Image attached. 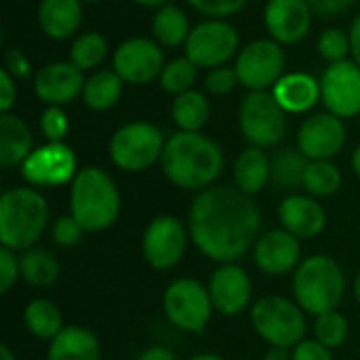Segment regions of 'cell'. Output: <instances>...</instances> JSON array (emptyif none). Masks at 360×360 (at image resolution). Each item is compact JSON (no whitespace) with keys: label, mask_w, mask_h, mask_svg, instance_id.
<instances>
[{"label":"cell","mask_w":360,"mask_h":360,"mask_svg":"<svg viewBox=\"0 0 360 360\" xmlns=\"http://www.w3.org/2000/svg\"><path fill=\"white\" fill-rule=\"evenodd\" d=\"M240 51L236 27L226 19H205L194 25L186 40V57L200 70L228 65Z\"/></svg>","instance_id":"30bf717a"},{"label":"cell","mask_w":360,"mask_h":360,"mask_svg":"<svg viewBox=\"0 0 360 360\" xmlns=\"http://www.w3.org/2000/svg\"><path fill=\"white\" fill-rule=\"evenodd\" d=\"M262 211L253 196L230 186H211L190 205L188 232L194 247L217 264H236L259 240Z\"/></svg>","instance_id":"6da1fadb"},{"label":"cell","mask_w":360,"mask_h":360,"mask_svg":"<svg viewBox=\"0 0 360 360\" xmlns=\"http://www.w3.org/2000/svg\"><path fill=\"white\" fill-rule=\"evenodd\" d=\"M84 72L72 61H53L34 74V93L46 105H68L82 97Z\"/></svg>","instance_id":"e0dca14e"},{"label":"cell","mask_w":360,"mask_h":360,"mask_svg":"<svg viewBox=\"0 0 360 360\" xmlns=\"http://www.w3.org/2000/svg\"><path fill=\"white\" fill-rule=\"evenodd\" d=\"M194 11L207 15L209 19H228L240 13L249 0H186Z\"/></svg>","instance_id":"f35d334b"},{"label":"cell","mask_w":360,"mask_h":360,"mask_svg":"<svg viewBox=\"0 0 360 360\" xmlns=\"http://www.w3.org/2000/svg\"><path fill=\"white\" fill-rule=\"evenodd\" d=\"M38 25L51 40H68L78 34L82 25L80 0H40Z\"/></svg>","instance_id":"603a6c76"},{"label":"cell","mask_w":360,"mask_h":360,"mask_svg":"<svg viewBox=\"0 0 360 360\" xmlns=\"http://www.w3.org/2000/svg\"><path fill=\"white\" fill-rule=\"evenodd\" d=\"M34 152V137L25 120L15 114H0V167H21Z\"/></svg>","instance_id":"d4e9b609"},{"label":"cell","mask_w":360,"mask_h":360,"mask_svg":"<svg viewBox=\"0 0 360 360\" xmlns=\"http://www.w3.org/2000/svg\"><path fill=\"white\" fill-rule=\"evenodd\" d=\"M316 51L329 63L346 61L350 55V34L340 27H327L316 38Z\"/></svg>","instance_id":"8d00e7d4"},{"label":"cell","mask_w":360,"mask_h":360,"mask_svg":"<svg viewBox=\"0 0 360 360\" xmlns=\"http://www.w3.org/2000/svg\"><path fill=\"white\" fill-rule=\"evenodd\" d=\"M308 162L310 160L300 150H293V148L281 150L272 158V175H270V179L281 190H295V188L304 186V175H306Z\"/></svg>","instance_id":"1f68e13d"},{"label":"cell","mask_w":360,"mask_h":360,"mask_svg":"<svg viewBox=\"0 0 360 360\" xmlns=\"http://www.w3.org/2000/svg\"><path fill=\"white\" fill-rule=\"evenodd\" d=\"M17 103V80L2 68L0 70V112L8 114Z\"/></svg>","instance_id":"bcb514c9"},{"label":"cell","mask_w":360,"mask_h":360,"mask_svg":"<svg viewBox=\"0 0 360 360\" xmlns=\"http://www.w3.org/2000/svg\"><path fill=\"white\" fill-rule=\"evenodd\" d=\"M137 360H177V356L169 348L154 346V348H148L146 352H141Z\"/></svg>","instance_id":"c3c4849f"},{"label":"cell","mask_w":360,"mask_h":360,"mask_svg":"<svg viewBox=\"0 0 360 360\" xmlns=\"http://www.w3.org/2000/svg\"><path fill=\"white\" fill-rule=\"evenodd\" d=\"M76 167V154L68 143L46 141L23 160L21 175L32 188H57L74 181Z\"/></svg>","instance_id":"5bb4252c"},{"label":"cell","mask_w":360,"mask_h":360,"mask_svg":"<svg viewBox=\"0 0 360 360\" xmlns=\"http://www.w3.org/2000/svg\"><path fill=\"white\" fill-rule=\"evenodd\" d=\"M352 169H354V173L360 177V143L354 148V152H352Z\"/></svg>","instance_id":"816d5d0a"},{"label":"cell","mask_w":360,"mask_h":360,"mask_svg":"<svg viewBox=\"0 0 360 360\" xmlns=\"http://www.w3.org/2000/svg\"><path fill=\"white\" fill-rule=\"evenodd\" d=\"M211 116L209 99L200 91H186L177 95L171 103V118L177 124L179 131L188 133H200Z\"/></svg>","instance_id":"f1b7e54d"},{"label":"cell","mask_w":360,"mask_h":360,"mask_svg":"<svg viewBox=\"0 0 360 360\" xmlns=\"http://www.w3.org/2000/svg\"><path fill=\"white\" fill-rule=\"evenodd\" d=\"M165 65L167 61L162 46L156 40L143 36L120 42L112 57V70L122 78L124 84L135 86H143L160 78Z\"/></svg>","instance_id":"4fadbf2b"},{"label":"cell","mask_w":360,"mask_h":360,"mask_svg":"<svg viewBox=\"0 0 360 360\" xmlns=\"http://www.w3.org/2000/svg\"><path fill=\"white\" fill-rule=\"evenodd\" d=\"M348 333H350V325L338 310L316 316L314 338H316V342H321L329 350L344 346L346 340H348Z\"/></svg>","instance_id":"d590c367"},{"label":"cell","mask_w":360,"mask_h":360,"mask_svg":"<svg viewBox=\"0 0 360 360\" xmlns=\"http://www.w3.org/2000/svg\"><path fill=\"white\" fill-rule=\"evenodd\" d=\"M278 219L283 230L291 232L300 240L319 236L327 226L325 209L316 202L314 196H304V194L285 196L283 202L278 205Z\"/></svg>","instance_id":"44dd1931"},{"label":"cell","mask_w":360,"mask_h":360,"mask_svg":"<svg viewBox=\"0 0 360 360\" xmlns=\"http://www.w3.org/2000/svg\"><path fill=\"white\" fill-rule=\"evenodd\" d=\"M236 84H240L238 76H236V70L228 68V65L209 70V74L205 76V89H207V93H211L215 97L230 95L236 89Z\"/></svg>","instance_id":"ab89813d"},{"label":"cell","mask_w":360,"mask_h":360,"mask_svg":"<svg viewBox=\"0 0 360 360\" xmlns=\"http://www.w3.org/2000/svg\"><path fill=\"white\" fill-rule=\"evenodd\" d=\"M293 360H333V354L327 346L316 340H304L293 348Z\"/></svg>","instance_id":"ee69618b"},{"label":"cell","mask_w":360,"mask_h":360,"mask_svg":"<svg viewBox=\"0 0 360 360\" xmlns=\"http://www.w3.org/2000/svg\"><path fill=\"white\" fill-rule=\"evenodd\" d=\"M251 325L270 346L295 348L306 338V314L297 302L281 295H268L253 304Z\"/></svg>","instance_id":"8992f818"},{"label":"cell","mask_w":360,"mask_h":360,"mask_svg":"<svg viewBox=\"0 0 360 360\" xmlns=\"http://www.w3.org/2000/svg\"><path fill=\"white\" fill-rule=\"evenodd\" d=\"M306 2L310 4L314 15L325 17V19L338 17L354 4V0H306Z\"/></svg>","instance_id":"f6af8a7d"},{"label":"cell","mask_w":360,"mask_h":360,"mask_svg":"<svg viewBox=\"0 0 360 360\" xmlns=\"http://www.w3.org/2000/svg\"><path fill=\"white\" fill-rule=\"evenodd\" d=\"M82 234H84L82 226L72 215L59 217L55 221V226H53V240L59 247H74V245H78Z\"/></svg>","instance_id":"60d3db41"},{"label":"cell","mask_w":360,"mask_h":360,"mask_svg":"<svg viewBox=\"0 0 360 360\" xmlns=\"http://www.w3.org/2000/svg\"><path fill=\"white\" fill-rule=\"evenodd\" d=\"M272 175V160L262 148L249 146L240 152V156L234 162V184L240 192L255 196L259 194Z\"/></svg>","instance_id":"484cf974"},{"label":"cell","mask_w":360,"mask_h":360,"mask_svg":"<svg viewBox=\"0 0 360 360\" xmlns=\"http://www.w3.org/2000/svg\"><path fill=\"white\" fill-rule=\"evenodd\" d=\"M207 289L213 308L224 316H238L251 306V278L238 264H219Z\"/></svg>","instance_id":"d6986e66"},{"label":"cell","mask_w":360,"mask_h":360,"mask_svg":"<svg viewBox=\"0 0 360 360\" xmlns=\"http://www.w3.org/2000/svg\"><path fill=\"white\" fill-rule=\"evenodd\" d=\"M46 360H101V344L93 331L68 325L55 340H51Z\"/></svg>","instance_id":"cb8c5ba5"},{"label":"cell","mask_w":360,"mask_h":360,"mask_svg":"<svg viewBox=\"0 0 360 360\" xmlns=\"http://www.w3.org/2000/svg\"><path fill=\"white\" fill-rule=\"evenodd\" d=\"M70 209V215L84 232H103L112 228L120 215V192L103 169L84 167L72 181Z\"/></svg>","instance_id":"3957f363"},{"label":"cell","mask_w":360,"mask_h":360,"mask_svg":"<svg viewBox=\"0 0 360 360\" xmlns=\"http://www.w3.org/2000/svg\"><path fill=\"white\" fill-rule=\"evenodd\" d=\"M272 95L287 114H306L321 101V80L306 72H291L274 84Z\"/></svg>","instance_id":"7402d4cb"},{"label":"cell","mask_w":360,"mask_h":360,"mask_svg":"<svg viewBox=\"0 0 360 360\" xmlns=\"http://www.w3.org/2000/svg\"><path fill=\"white\" fill-rule=\"evenodd\" d=\"M15 80H27L32 78V63L19 49H8L4 53V65H2Z\"/></svg>","instance_id":"7bdbcfd3"},{"label":"cell","mask_w":360,"mask_h":360,"mask_svg":"<svg viewBox=\"0 0 360 360\" xmlns=\"http://www.w3.org/2000/svg\"><path fill=\"white\" fill-rule=\"evenodd\" d=\"M82 4H95V2H99V0H80Z\"/></svg>","instance_id":"9f6ffc18"},{"label":"cell","mask_w":360,"mask_h":360,"mask_svg":"<svg viewBox=\"0 0 360 360\" xmlns=\"http://www.w3.org/2000/svg\"><path fill=\"white\" fill-rule=\"evenodd\" d=\"M133 4H139V6H150V8H160L165 4H169V0H129Z\"/></svg>","instance_id":"f907efd6"},{"label":"cell","mask_w":360,"mask_h":360,"mask_svg":"<svg viewBox=\"0 0 360 360\" xmlns=\"http://www.w3.org/2000/svg\"><path fill=\"white\" fill-rule=\"evenodd\" d=\"M190 32H192L190 19L179 6L165 4L156 8L152 17V36L160 46H167V49L186 46Z\"/></svg>","instance_id":"83f0119b"},{"label":"cell","mask_w":360,"mask_h":360,"mask_svg":"<svg viewBox=\"0 0 360 360\" xmlns=\"http://www.w3.org/2000/svg\"><path fill=\"white\" fill-rule=\"evenodd\" d=\"M354 297H356V302L360 304V272L359 276H356V281H354Z\"/></svg>","instance_id":"11a10c76"},{"label":"cell","mask_w":360,"mask_h":360,"mask_svg":"<svg viewBox=\"0 0 360 360\" xmlns=\"http://www.w3.org/2000/svg\"><path fill=\"white\" fill-rule=\"evenodd\" d=\"M321 101L327 112L344 118L360 114V65L346 59L329 63L321 78Z\"/></svg>","instance_id":"9a60e30c"},{"label":"cell","mask_w":360,"mask_h":360,"mask_svg":"<svg viewBox=\"0 0 360 360\" xmlns=\"http://www.w3.org/2000/svg\"><path fill=\"white\" fill-rule=\"evenodd\" d=\"M0 360H17L13 356V352H11V348H8L6 344L0 346Z\"/></svg>","instance_id":"f5cc1de1"},{"label":"cell","mask_w":360,"mask_h":360,"mask_svg":"<svg viewBox=\"0 0 360 360\" xmlns=\"http://www.w3.org/2000/svg\"><path fill=\"white\" fill-rule=\"evenodd\" d=\"M255 266L268 276H285L302 264V243L287 230H270L253 247Z\"/></svg>","instance_id":"ffe728a7"},{"label":"cell","mask_w":360,"mask_h":360,"mask_svg":"<svg viewBox=\"0 0 360 360\" xmlns=\"http://www.w3.org/2000/svg\"><path fill=\"white\" fill-rule=\"evenodd\" d=\"M188 360H226L221 359V356H217V354H196V356H192V359Z\"/></svg>","instance_id":"db71d44e"},{"label":"cell","mask_w":360,"mask_h":360,"mask_svg":"<svg viewBox=\"0 0 360 360\" xmlns=\"http://www.w3.org/2000/svg\"><path fill=\"white\" fill-rule=\"evenodd\" d=\"M224 150L219 143L202 133L177 131L173 133L160 158L167 179L181 190H207L224 171Z\"/></svg>","instance_id":"7a4b0ae2"},{"label":"cell","mask_w":360,"mask_h":360,"mask_svg":"<svg viewBox=\"0 0 360 360\" xmlns=\"http://www.w3.org/2000/svg\"><path fill=\"white\" fill-rule=\"evenodd\" d=\"M108 55V40L99 32H82L70 49V61L82 72L95 70Z\"/></svg>","instance_id":"836d02e7"},{"label":"cell","mask_w":360,"mask_h":360,"mask_svg":"<svg viewBox=\"0 0 360 360\" xmlns=\"http://www.w3.org/2000/svg\"><path fill=\"white\" fill-rule=\"evenodd\" d=\"M243 137L255 148H272L285 139L287 112L276 101L272 91H249L238 110Z\"/></svg>","instance_id":"ba28073f"},{"label":"cell","mask_w":360,"mask_h":360,"mask_svg":"<svg viewBox=\"0 0 360 360\" xmlns=\"http://www.w3.org/2000/svg\"><path fill=\"white\" fill-rule=\"evenodd\" d=\"M17 278H21V266L15 251L0 247V293H8Z\"/></svg>","instance_id":"b9f144b4"},{"label":"cell","mask_w":360,"mask_h":360,"mask_svg":"<svg viewBox=\"0 0 360 360\" xmlns=\"http://www.w3.org/2000/svg\"><path fill=\"white\" fill-rule=\"evenodd\" d=\"M49 226V202L36 188H11L0 196V243L27 251Z\"/></svg>","instance_id":"277c9868"},{"label":"cell","mask_w":360,"mask_h":360,"mask_svg":"<svg viewBox=\"0 0 360 360\" xmlns=\"http://www.w3.org/2000/svg\"><path fill=\"white\" fill-rule=\"evenodd\" d=\"M21 278L32 287H51L59 278V264L53 253L44 249H27L19 257Z\"/></svg>","instance_id":"4dcf8cb0"},{"label":"cell","mask_w":360,"mask_h":360,"mask_svg":"<svg viewBox=\"0 0 360 360\" xmlns=\"http://www.w3.org/2000/svg\"><path fill=\"white\" fill-rule=\"evenodd\" d=\"M346 143L344 120L331 112L308 116L297 131V150L308 160H331Z\"/></svg>","instance_id":"2e32d148"},{"label":"cell","mask_w":360,"mask_h":360,"mask_svg":"<svg viewBox=\"0 0 360 360\" xmlns=\"http://www.w3.org/2000/svg\"><path fill=\"white\" fill-rule=\"evenodd\" d=\"M23 325L30 335L46 342L55 340L65 327L59 306L51 300H32L23 310Z\"/></svg>","instance_id":"f546056e"},{"label":"cell","mask_w":360,"mask_h":360,"mask_svg":"<svg viewBox=\"0 0 360 360\" xmlns=\"http://www.w3.org/2000/svg\"><path fill=\"white\" fill-rule=\"evenodd\" d=\"M348 34H350V55H352V61L360 65V15L352 21Z\"/></svg>","instance_id":"7dc6e473"},{"label":"cell","mask_w":360,"mask_h":360,"mask_svg":"<svg viewBox=\"0 0 360 360\" xmlns=\"http://www.w3.org/2000/svg\"><path fill=\"white\" fill-rule=\"evenodd\" d=\"M190 232L186 226L173 215H158L154 217L141 238V253L148 266L158 272L175 268L188 249Z\"/></svg>","instance_id":"7c38bea8"},{"label":"cell","mask_w":360,"mask_h":360,"mask_svg":"<svg viewBox=\"0 0 360 360\" xmlns=\"http://www.w3.org/2000/svg\"><path fill=\"white\" fill-rule=\"evenodd\" d=\"M162 310L169 323L186 333H202L213 316L209 289L194 278L173 281L162 295Z\"/></svg>","instance_id":"9c48e42d"},{"label":"cell","mask_w":360,"mask_h":360,"mask_svg":"<svg viewBox=\"0 0 360 360\" xmlns=\"http://www.w3.org/2000/svg\"><path fill=\"white\" fill-rule=\"evenodd\" d=\"M165 135L162 131L146 120L127 122L114 131L110 137V160L129 173H139L150 169L154 162H160L165 152Z\"/></svg>","instance_id":"52a82bcc"},{"label":"cell","mask_w":360,"mask_h":360,"mask_svg":"<svg viewBox=\"0 0 360 360\" xmlns=\"http://www.w3.org/2000/svg\"><path fill=\"white\" fill-rule=\"evenodd\" d=\"M40 131L46 141L61 143L70 131V118L59 105H46L40 116Z\"/></svg>","instance_id":"74e56055"},{"label":"cell","mask_w":360,"mask_h":360,"mask_svg":"<svg viewBox=\"0 0 360 360\" xmlns=\"http://www.w3.org/2000/svg\"><path fill=\"white\" fill-rule=\"evenodd\" d=\"M122 86L124 82L114 70H97L86 78L80 99L93 112H108L120 101Z\"/></svg>","instance_id":"4316f807"},{"label":"cell","mask_w":360,"mask_h":360,"mask_svg":"<svg viewBox=\"0 0 360 360\" xmlns=\"http://www.w3.org/2000/svg\"><path fill=\"white\" fill-rule=\"evenodd\" d=\"M287 55L283 44L272 38H257L245 44L236 55V76L249 91H272L285 76Z\"/></svg>","instance_id":"8fae6325"},{"label":"cell","mask_w":360,"mask_h":360,"mask_svg":"<svg viewBox=\"0 0 360 360\" xmlns=\"http://www.w3.org/2000/svg\"><path fill=\"white\" fill-rule=\"evenodd\" d=\"M346 293L342 266L329 255L306 257L293 274V295L306 314L321 316L338 310Z\"/></svg>","instance_id":"5b68a950"},{"label":"cell","mask_w":360,"mask_h":360,"mask_svg":"<svg viewBox=\"0 0 360 360\" xmlns=\"http://www.w3.org/2000/svg\"><path fill=\"white\" fill-rule=\"evenodd\" d=\"M198 65L194 61H190L186 55L184 57H177V59H171L158 82H160V89L169 95H181L186 91H192V86L196 84V78H198Z\"/></svg>","instance_id":"e575fe53"},{"label":"cell","mask_w":360,"mask_h":360,"mask_svg":"<svg viewBox=\"0 0 360 360\" xmlns=\"http://www.w3.org/2000/svg\"><path fill=\"white\" fill-rule=\"evenodd\" d=\"M342 186V171L331 160H310L304 175V188L314 198L333 196Z\"/></svg>","instance_id":"d6a6232c"},{"label":"cell","mask_w":360,"mask_h":360,"mask_svg":"<svg viewBox=\"0 0 360 360\" xmlns=\"http://www.w3.org/2000/svg\"><path fill=\"white\" fill-rule=\"evenodd\" d=\"M264 360H293V354L289 352V348H281V346H270V350L266 352Z\"/></svg>","instance_id":"681fc988"},{"label":"cell","mask_w":360,"mask_h":360,"mask_svg":"<svg viewBox=\"0 0 360 360\" xmlns=\"http://www.w3.org/2000/svg\"><path fill=\"white\" fill-rule=\"evenodd\" d=\"M312 8L306 0H268L264 25L272 40L283 46L302 42L312 27Z\"/></svg>","instance_id":"ac0fdd59"}]
</instances>
